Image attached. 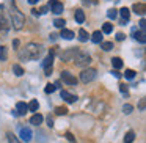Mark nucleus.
Returning <instances> with one entry per match:
<instances>
[{"label":"nucleus","instance_id":"nucleus-7","mask_svg":"<svg viewBox=\"0 0 146 143\" xmlns=\"http://www.w3.org/2000/svg\"><path fill=\"white\" fill-rule=\"evenodd\" d=\"M77 52H79V49H77V47H71V49H68V51H64L60 57H61V60H63V61H72L74 57L77 55Z\"/></svg>","mask_w":146,"mask_h":143},{"label":"nucleus","instance_id":"nucleus-12","mask_svg":"<svg viewBox=\"0 0 146 143\" xmlns=\"http://www.w3.org/2000/svg\"><path fill=\"white\" fill-rule=\"evenodd\" d=\"M16 115H21V116H24V115L29 112V108H27V104L25 102H17L16 104Z\"/></svg>","mask_w":146,"mask_h":143},{"label":"nucleus","instance_id":"nucleus-13","mask_svg":"<svg viewBox=\"0 0 146 143\" xmlns=\"http://www.w3.org/2000/svg\"><path fill=\"white\" fill-rule=\"evenodd\" d=\"M119 14H121V24L124 25V24L129 21V17H130V10L124 7V8H121V10H119Z\"/></svg>","mask_w":146,"mask_h":143},{"label":"nucleus","instance_id":"nucleus-6","mask_svg":"<svg viewBox=\"0 0 146 143\" xmlns=\"http://www.w3.org/2000/svg\"><path fill=\"white\" fill-rule=\"evenodd\" d=\"M96 69L94 68H86V69H83L82 72H80V80H82L83 83H88L91 82V80L96 79Z\"/></svg>","mask_w":146,"mask_h":143},{"label":"nucleus","instance_id":"nucleus-24","mask_svg":"<svg viewBox=\"0 0 146 143\" xmlns=\"http://www.w3.org/2000/svg\"><path fill=\"white\" fill-rule=\"evenodd\" d=\"M8 58V49L5 46H0V60L5 61Z\"/></svg>","mask_w":146,"mask_h":143},{"label":"nucleus","instance_id":"nucleus-36","mask_svg":"<svg viewBox=\"0 0 146 143\" xmlns=\"http://www.w3.org/2000/svg\"><path fill=\"white\" fill-rule=\"evenodd\" d=\"M145 27H146V21L141 19V21H140V30H141V32H145Z\"/></svg>","mask_w":146,"mask_h":143},{"label":"nucleus","instance_id":"nucleus-28","mask_svg":"<svg viewBox=\"0 0 146 143\" xmlns=\"http://www.w3.org/2000/svg\"><path fill=\"white\" fill-rule=\"evenodd\" d=\"M7 137H8V143H21V140L17 138L14 134H11V132H8L7 134Z\"/></svg>","mask_w":146,"mask_h":143},{"label":"nucleus","instance_id":"nucleus-29","mask_svg":"<svg viewBox=\"0 0 146 143\" xmlns=\"http://www.w3.org/2000/svg\"><path fill=\"white\" fill-rule=\"evenodd\" d=\"M101 47L104 49V51H111V49H113V43L104 41V43H101Z\"/></svg>","mask_w":146,"mask_h":143},{"label":"nucleus","instance_id":"nucleus-43","mask_svg":"<svg viewBox=\"0 0 146 143\" xmlns=\"http://www.w3.org/2000/svg\"><path fill=\"white\" fill-rule=\"evenodd\" d=\"M47 10H49V7H42L41 11H39V14H41V13H47Z\"/></svg>","mask_w":146,"mask_h":143},{"label":"nucleus","instance_id":"nucleus-25","mask_svg":"<svg viewBox=\"0 0 146 143\" xmlns=\"http://www.w3.org/2000/svg\"><path fill=\"white\" fill-rule=\"evenodd\" d=\"M13 72L16 74L17 77L24 76V69H22V66H21V65H13Z\"/></svg>","mask_w":146,"mask_h":143},{"label":"nucleus","instance_id":"nucleus-22","mask_svg":"<svg viewBox=\"0 0 146 143\" xmlns=\"http://www.w3.org/2000/svg\"><path fill=\"white\" fill-rule=\"evenodd\" d=\"M133 140H135V132H133V130H129V132L126 134V137H124V143H133Z\"/></svg>","mask_w":146,"mask_h":143},{"label":"nucleus","instance_id":"nucleus-8","mask_svg":"<svg viewBox=\"0 0 146 143\" xmlns=\"http://www.w3.org/2000/svg\"><path fill=\"white\" fill-rule=\"evenodd\" d=\"M61 80L68 85H77V79L69 72V71H61Z\"/></svg>","mask_w":146,"mask_h":143},{"label":"nucleus","instance_id":"nucleus-41","mask_svg":"<svg viewBox=\"0 0 146 143\" xmlns=\"http://www.w3.org/2000/svg\"><path fill=\"white\" fill-rule=\"evenodd\" d=\"M140 110H145V99L140 101Z\"/></svg>","mask_w":146,"mask_h":143},{"label":"nucleus","instance_id":"nucleus-44","mask_svg":"<svg viewBox=\"0 0 146 143\" xmlns=\"http://www.w3.org/2000/svg\"><path fill=\"white\" fill-rule=\"evenodd\" d=\"M57 36H58V35H55V33H52V35H50V39H52V41H55V39H57Z\"/></svg>","mask_w":146,"mask_h":143},{"label":"nucleus","instance_id":"nucleus-45","mask_svg":"<svg viewBox=\"0 0 146 143\" xmlns=\"http://www.w3.org/2000/svg\"><path fill=\"white\" fill-rule=\"evenodd\" d=\"M29 3L30 5H35V3H38V0H29Z\"/></svg>","mask_w":146,"mask_h":143},{"label":"nucleus","instance_id":"nucleus-3","mask_svg":"<svg viewBox=\"0 0 146 143\" xmlns=\"http://www.w3.org/2000/svg\"><path fill=\"white\" fill-rule=\"evenodd\" d=\"M0 10H2V14H0V27L7 32L11 27V17H10V13L7 11V8H5V5H0Z\"/></svg>","mask_w":146,"mask_h":143},{"label":"nucleus","instance_id":"nucleus-42","mask_svg":"<svg viewBox=\"0 0 146 143\" xmlns=\"http://www.w3.org/2000/svg\"><path fill=\"white\" fill-rule=\"evenodd\" d=\"M111 74H113V76L116 77V79H119V77H121V74L118 72V71H111Z\"/></svg>","mask_w":146,"mask_h":143},{"label":"nucleus","instance_id":"nucleus-19","mask_svg":"<svg viewBox=\"0 0 146 143\" xmlns=\"http://www.w3.org/2000/svg\"><path fill=\"white\" fill-rule=\"evenodd\" d=\"M91 41L94 43V44H99V43H102V32L96 30V32L91 35Z\"/></svg>","mask_w":146,"mask_h":143},{"label":"nucleus","instance_id":"nucleus-23","mask_svg":"<svg viewBox=\"0 0 146 143\" xmlns=\"http://www.w3.org/2000/svg\"><path fill=\"white\" fill-rule=\"evenodd\" d=\"M79 41H80V43L88 41V33H86V30H83V29L79 30Z\"/></svg>","mask_w":146,"mask_h":143},{"label":"nucleus","instance_id":"nucleus-46","mask_svg":"<svg viewBox=\"0 0 146 143\" xmlns=\"http://www.w3.org/2000/svg\"><path fill=\"white\" fill-rule=\"evenodd\" d=\"M33 11V14H35V16H39V11L38 10H32Z\"/></svg>","mask_w":146,"mask_h":143},{"label":"nucleus","instance_id":"nucleus-38","mask_svg":"<svg viewBox=\"0 0 146 143\" xmlns=\"http://www.w3.org/2000/svg\"><path fill=\"white\" fill-rule=\"evenodd\" d=\"M47 126H49V127H54V120H52L50 116L47 118Z\"/></svg>","mask_w":146,"mask_h":143},{"label":"nucleus","instance_id":"nucleus-5","mask_svg":"<svg viewBox=\"0 0 146 143\" xmlns=\"http://www.w3.org/2000/svg\"><path fill=\"white\" fill-rule=\"evenodd\" d=\"M54 57H55V51L52 49L50 54H49L47 57L44 58V61H42V68H44V74H46V76H50V74H52V68H54Z\"/></svg>","mask_w":146,"mask_h":143},{"label":"nucleus","instance_id":"nucleus-21","mask_svg":"<svg viewBox=\"0 0 146 143\" xmlns=\"http://www.w3.org/2000/svg\"><path fill=\"white\" fill-rule=\"evenodd\" d=\"M111 65H113L115 71H116V69H119V68H123V60H121L119 57H113L111 58Z\"/></svg>","mask_w":146,"mask_h":143},{"label":"nucleus","instance_id":"nucleus-2","mask_svg":"<svg viewBox=\"0 0 146 143\" xmlns=\"http://www.w3.org/2000/svg\"><path fill=\"white\" fill-rule=\"evenodd\" d=\"M10 17H11V27L16 30H21L25 24V16L22 14V11L17 8L16 2L14 0H10Z\"/></svg>","mask_w":146,"mask_h":143},{"label":"nucleus","instance_id":"nucleus-33","mask_svg":"<svg viewBox=\"0 0 146 143\" xmlns=\"http://www.w3.org/2000/svg\"><path fill=\"white\" fill-rule=\"evenodd\" d=\"M119 91L123 93V94H126V96H129V90H127V86H126V83H119Z\"/></svg>","mask_w":146,"mask_h":143},{"label":"nucleus","instance_id":"nucleus-26","mask_svg":"<svg viewBox=\"0 0 146 143\" xmlns=\"http://www.w3.org/2000/svg\"><path fill=\"white\" fill-rule=\"evenodd\" d=\"M113 32V24H104L102 25V33H105V35H108V33H111Z\"/></svg>","mask_w":146,"mask_h":143},{"label":"nucleus","instance_id":"nucleus-37","mask_svg":"<svg viewBox=\"0 0 146 143\" xmlns=\"http://www.w3.org/2000/svg\"><path fill=\"white\" fill-rule=\"evenodd\" d=\"M124 38H126V35H124V33H118V35H116V39H118V41H123Z\"/></svg>","mask_w":146,"mask_h":143},{"label":"nucleus","instance_id":"nucleus-34","mask_svg":"<svg viewBox=\"0 0 146 143\" xmlns=\"http://www.w3.org/2000/svg\"><path fill=\"white\" fill-rule=\"evenodd\" d=\"M132 110H133V107H132V105H130V104H126V105H124V107H123V112H124V113H126V115L132 113Z\"/></svg>","mask_w":146,"mask_h":143},{"label":"nucleus","instance_id":"nucleus-11","mask_svg":"<svg viewBox=\"0 0 146 143\" xmlns=\"http://www.w3.org/2000/svg\"><path fill=\"white\" fill-rule=\"evenodd\" d=\"M61 99H64V101L68 102V104H74V102L77 101V96L76 94H71L69 91H66V90H63V91L60 93Z\"/></svg>","mask_w":146,"mask_h":143},{"label":"nucleus","instance_id":"nucleus-4","mask_svg":"<svg viewBox=\"0 0 146 143\" xmlns=\"http://www.w3.org/2000/svg\"><path fill=\"white\" fill-rule=\"evenodd\" d=\"M74 63H76V66H80V68H83V66H88L90 65V61H91V57H90L86 52H77V55L74 57Z\"/></svg>","mask_w":146,"mask_h":143},{"label":"nucleus","instance_id":"nucleus-30","mask_svg":"<svg viewBox=\"0 0 146 143\" xmlns=\"http://www.w3.org/2000/svg\"><path fill=\"white\" fill-rule=\"evenodd\" d=\"M135 71L133 69H126V72H124V77H126V79H129V80H132L133 77H135Z\"/></svg>","mask_w":146,"mask_h":143},{"label":"nucleus","instance_id":"nucleus-39","mask_svg":"<svg viewBox=\"0 0 146 143\" xmlns=\"http://www.w3.org/2000/svg\"><path fill=\"white\" fill-rule=\"evenodd\" d=\"M66 138L69 140V142H74V137H72V134H71V132H66Z\"/></svg>","mask_w":146,"mask_h":143},{"label":"nucleus","instance_id":"nucleus-35","mask_svg":"<svg viewBox=\"0 0 146 143\" xmlns=\"http://www.w3.org/2000/svg\"><path fill=\"white\" fill-rule=\"evenodd\" d=\"M55 90H57V88H55V85H52V83H47V85H46V90H44V91H46V93H54Z\"/></svg>","mask_w":146,"mask_h":143},{"label":"nucleus","instance_id":"nucleus-31","mask_svg":"<svg viewBox=\"0 0 146 143\" xmlns=\"http://www.w3.org/2000/svg\"><path fill=\"white\" fill-rule=\"evenodd\" d=\"M107 16H108V19H116V16H118V11L115 10V8H110V10L107 11Z\"/></svg>","mask_w":146,"mask_h":143},{"label":"nucleus","instance_id":"nucleus-27","mask_svg":"<svg viewBox=\"0 0 146 143\" xmlns=\"http://www.w3.org/2000/svg\"><path fill=\"white\" fill-rule=\"evenodd\" d=\"M68 112H69V110H68L66 107H63V105H58V107H55V113L60 115V116H61V115H68Z\"/></svg>","mask_w":146,"mask_h":143},{"label":"nucleus","instance_id":"nucleus-40","mask_svg":"<svg viewBox=\"0 0 146 143\" xmlns=\"http://www.w3.org/2000/svg\"><path fill=\"white\" fill-rule=\"evenodd\" d=\"M13 47H14V49L19 47V39H14V41H13Z\"/></svg>","mask_w":146,"mask_h":143},{"label":"nucleus","instance_id":"nucleus-32","mask_svg":"<svg viewBox=\"0 0 146 143\" xmlns=\"http://www.w3.org/2000/svg\"><path fill=\"white\" fill-rule=\"evenodd\" d=\"M64 24H66V21H64V19H55L54 21V25L58 27V29H64Z\"/></svg>","mask_w":146,"mask_h":143},{"label":"nucleus","instance_id":"nucleus-20","mask_svg":"<svg viewBox=\"0 0 146 143\" xmlns=\"http://www.w3.org/2000/svg\"><path fill=\"white\" fill-rule=\"evenodd\" d=\"M38 107H39V104H38L36 99H32V101L27 104V108H29L30 112H38Z\"/></svg>","mask_w":146,"mask_h":143},{"label":"nucleus","instance_id":"nucleus-9","mask_svg":"<svg viewBox=\"0 0 146 143\" xmlns=\"http://www.w3.org/2000/svg\"><path fill=\"white\" fill-rule=\"evenodd\" d=\"M50 11L55 14H61L63 13V3L58 0H50Z\"/></svg>","mask_w":146,"mask_h":143},{"label":"nucleus","instance_id":"nucleus-10","mask_svg":"<svg viewBox=\"0 0 146 143\" xmlns=\"http://www.w3.org/2000/svg\"><path fill=\"white\" fill-rule=\"evenodd\" d=\"M19 135L22 138V142H30L32 140V130L29 127H19Z\"/></svg>","mask_w":146,"mask_h":143},{"label":"nucleus","instance_id":"nucleus-14","mask_svg":"<svg viewBox=\"0 0 146 143\" xmlns=\"http://www.w3.org/2000/svg\"><path fill=\"white\" fill-rule=\"evenodd\" d=\"M133 38H135L137 41H140L141 44H145V43H146L145 32H141V30H137V29H133Z\"/></svg>","mask_w":146,"mask_h":143},{"label":"nucleus","instance_id":"nucleus-15","mask_svg":"<svg viewBox=\"0 0 146 143\" xmlns=\"http://www.w3.org/2000/svg\"><path fill=\"white\" fill-rule=\"evenodd\" d=\"M74 19H76L77 24H83L85 22V13H83L82 10H76V13H74Z\"/></svg>","mask_w":146,"mask_h":143},{"label":"nucleus","instance_id":"nucleus-1","mask_svg":"<svg viewBox=\"0 0 146 143\" xmlns=\"http://www.w3.org/2000/svg\"><path fill=\"white\" fill-rule=\"evenodd\" d=\"M42 46L41 44H36V43H29V44L25 46L24 49H21L19 51V58L21 60H38L39 55L42 54Z\"/></svg>","mask_w":146,"mask_h":143},{"label":"nucleus","instance_id":"nucleus-16","mask_svg":"<svg viewBox=\"0 0 146 143\" xmlns=\"http://www.w3.org/2000/svg\"><path fill=\"white\" fill-rule=\"evenodd\" d=\"M42 120H44V116H42L41 113H35L32 118H30V123L35 124V126H39V124L42 123Z\"/></svg>","mask_w":146,"mask_h":143},{"label":"nucleus","instance_id":"nucleus-18","mask_svg":"<svg viewBox=\"0 0 146 143\" xmlns=\"http://www.w3.org/2000/svg\"><path fill=\"white\" fill-rule=\"evenodd\" d=\"M60 36H61V38H64V39H72L76 35H74V32H71V30H68V29H61Z\"/></svg>","mask_w":146,"mask_h":143},{"label":"nucleus","instance_id":"nucleus-17","mask_svg":"<svg viewBox=\"0 0 146 143\" xmlns=\"http://www.w3.org/2000/svg\"><path fill=\"white\" fill-rule=\"evenodd\" d=\"M132 10L135 11L137 14H140V16H143V14H145V11H146V7H145L143 3H133Z\"/></svg>","mask_w":146,"mask_h":143}]
</instances>
